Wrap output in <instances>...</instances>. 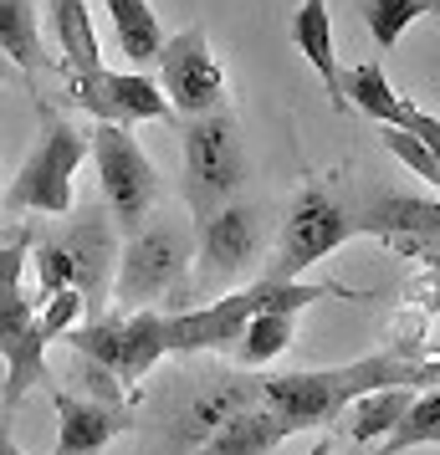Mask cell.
I'll list each match as a JSON object with an SVG mask.
<instances>
[{
    "mask_svg": "<svg viewBox=\"0 0 440 455\" xmlns=\"http://www.w3.org/2000/svg\"><path fill=\"white\" fill-rule=\"evenodd\" d=\"M52 5V31H57V52H62V87H77L87 77L103 72V52L92 36V16H87V0H46Z\"/></svg>",
    "mask_w": 440,
    "mask_h": 455,
    "instance_id": "obj_16",
    "label": "cell"
},
{
    "mask_svg": "<svg viewBox=\"0 0 440 455\" xmlns=\"http://www.w3.org/2000/svg\"><path fill=\"white\" fill-rule=\"evenodd\" d=\"M415 394L410 389H369L358 394L354 404H348V435H354L358 445H369V440H379V435H389V425H395L399 414H404V404H410Z\"/></svg>",
    "mask_w": 440,
    "mask_h": 455,
    "instance_id": "obj_26",
    "label": "cell"
},
{
    "mask_svg": "<svg viewBox=\"0 0 440 455\" xmlns=\"http://www.w3.org/2000/svg\"><path fill=\"white\" fill-rule=\"evenodd\" d=\"M159 358H169V348H164V312L133 307L124 317V343H118V384L133 394L148 373H154Z\"/></svg>",
    "mask_w": 440,
    "mask_h": 455,
    "instance_id": "obj_21",
    "label": "cell"
},
{
    "mask_svg": "<svg viewBox=\"0 0 440 455\" xmlns=\"http://www.w3.org/2000/svg\"><path fill=\"white\" fill-rule=\"evenodd\" d=\"M180 144H185V205L195 215V226L215 215V210L236 200L241 185H246V148H241V133H236V118L220 108V113H200V118H185L180 124Z\"/></svg>",
    "mask_w": 440,
    "mask_h": 455,
    "instance_id": "obj_5",
    "label": "cell"
},
{
    "mask_svg": "<svg viewBox=\"0 0 440 455\" xmlns=\"http://www.w3.org/2000/svg\"><path fill=\"white\" fill-rule=\"evenodd\" d=\"M16 77H21V72H16V62H11V57L0 52V83H16Z\"/></svg>",
    "mask_w": 440,
    "mask_h": 455,
    "instance_id": "obj_31",
    "label": "cell"
},
{
    "mask_svg": "<svg viewBox=\"0 0 440 455\" xmlns=\"http://www.w3.org/2000/svg\"><path fill=\"white\" fill-rule=\"evenodd\" d=\"M261 226H267V210L236 195L226 205L200 220V235H195V271L205 287H226V282H241L252 276L256 261H261Z\"/></svg>",
    "mask_w": 440,
    "mask_h": 455,
    "instance_id": "obj_9",
    "label": "cell"
},
{
    "mask_svg": "<svg viewBox=\"0 0 440 455\" xmlns=\"http://www.w3.org/2000/svg\"><path fill=\"white\" fill-rule=\"evenodd\" d=\"M62 338L72 343L77 358H92V363L118 373V343H124V317L118 312H98V317H87L83 328H67Z\"/></svg>",
    "mask_w": 440,
    "mask_h": 455,
    "instance_id": "obj_27",
    "label": "cell"
},
{
    "mask_svg": "<svg viewBox=\"0 0 440 455\" xmlns=\"http://www.w3.org/2000/svg\"><path fill=\"white\" fill-rule=\"evenodd\" d=\"M26 267H36V302L57 287H77L87 317H98L108 307L113 267H118V230H113L108 205L87 200L83 210H67L62 226L31 230Z\"/></svg>",
    "mask_w": 440,
    "mask_h": 455,
    "instance_id": "obj_2",
    "label": "cell"
},
{
    "mask_svg": "<svg viewBox=\"0 0 440 455\" xmlns=\"http://www.w3.org/2000/svg\"><path fill=\"white\" fill-rule=\"evenodd\" d=\"M195 267V235L189 226H180V215H159L124 235L118 267H113V302L118 307H154L185 291V276Z\"/></svg>",
    "mask_w": 440,
    "mask_h": 455,
    "instance_id": "obj_3",
    "label": "cell"
},
{
    "mask_svg": "<svg viewBox=\"0 0 440 455\" xmlns=\"http://www.w3.org/2000/svg\"><path fill=\"white\" fill-rule=\"evenodd\" d=\"M297 338V317L292 312H252L241 332H236V358L246 363V369H261V363H272L276 353H287Z\"/></svg>",
    "mask_w": 440,
    "mask_h": 455,
    "instance_id": "obj_22",
    "label": "cell"
},
{
    "mask_svg": "<svg viewBox=\"0 0 440 455\" xmlns=\"http://www.w3.org/2000/svg\"><path fill=\"white\" fill-rule=\"evenodd\" d=\"M354 235H358V220H354V200H348L343 180H308V185L297 189L287 220H282L272 267L261 271V276H302L323 256L348 246Z\"/></svg>",
    "mask_w": 440,
    "mask_h": 455,
    "instance_id": "obj_4",
    "label": "cell"
},
{
    "mask_svg": "<svg viewBox=\"0 0 440 455\" xmlns=\"http://www.w3.org/2000/svg\"><path fill=\"white\" fill-rule=\"evenodd\" d=\"M256 399H261V379H252V373H226V379H215L205 389H195L185 404H180L174 425H169V455L200 451L236 410H246Z\"/></svg>",
    "mask_w": 440,
    "mask_h": 455,
    "instance_id": "obj_12",
    "label": "cell"
},
{
    "mask_svg": "<svg viewBox=\"0 0 440 455\" xmlns=\"http://www.w3.org/2000/svg\"><path fill=\"white\" fill-rule=\"evenodd\" d=\"M436 389V363H415L404 353H374L354 358L343 369H308V373H276L261 379V404L287 430H317L343 419V410L369 389Z\"/></svg>",
    "mask_w": 440,
    "mask_h": 455,
    "instance_id": "obj_1",
    "label": "cell"
},
{
    "mask_svg": "<svg viewBox=\"0 0 440 455\" xmlns=\"http://www.w3.org/2000/svg\"><path fill=\"white\" fill-rule=\"evenodd\" d=\"M0 52L16 62L21 77L52 72L57 57L42 42V16H36V0H0Z\"/></svg>",
    "mask_w": 440,
    "mask_h": 455,
    "instance_id": "obj_20",
    "label": "cell"
},
{
    "mask_svg": "<svg viewBox=\"0 0 440 455\" xmlns=\"http://www.w3.org/2000/svg\"><path fill=\"white\" fill-rule=\"evenodd\" d=\"M379 144L389 148L410 174H420L425 185H440V159H436V148L425 144V139L404 133V128H384V124H379Z\"/></svg>",
    "mask_w": 440,
    "mask_h": 455,
    "instance_id": "obj_28",
    "label": "cell"
},
{
    "mask_svg": "<svg viewBox=\"0 0 440 455\" xmlns=\"http://www.w3.org/2000/svg\"><path fill=\"white\" fill-rule=\"evenodd\" d=\"M292 46L302 52V62L313 67L323 87H328V103L338 113H348L343 103V87H338V52H333V16H328V0H302L292 16Z\"/></svg>",
    "mask_w": 440,
    "mask_h": 455,
    "instance_id": "obj_17",
    "label": "cell"
},
{
    "mask_svg": "<svg viewBox=\"0 0 440 455\" xmlns=\"http://www.w3.org/2000/svg\"><path fill=\"white\" fill-rule=\"evenodd\" d=\"M46 394H52V410H57V451L52 455H98L133 419L128 404H108V399H92V394L57 389V379L46 384Z\"/></svg>",
    "mask_w": 440,
    "mask_h": 455,
    "instance_id": "obj_13",
    "label": "cell"
},
{
    "mask_svg": "<svg viewBox=\"0 0 440 455\" xmlns=\"http://www.w3.org/2000/svg\"><path fill=\"white\" fill-rule=\"evenodd\" d=\"M354 220L358 235H374L399 256L415 261H436V241H440V200L436 195H399V189H374L354 200Z\"/></svg>",
    "mask_w": 440,
    "mask_h": 455,
    "instance_id": "obj_10",
    "label": "cell"
},
{
    "mask_svg": "<svg viewBox=\"0 0 440 455\" xmlns=\"http://www.w3.org/2000/svg\"><path fill=\"white\" fill-rule=\"evenodd\" d=\"M36 307V328H42V338L52 343V338H62L67 328H77V317H83V291L77 287H57V291H46L42 302H31Z\"/></svg>",
    "mask_w": 440,
    "mask_h": 455,
    "instance_id": "obj_29",
    "label": "cell"
},
{
    "mask_svg": "<svg viewBox=\"0 0 440 455\" xmlns=\"http://www.w3.org/2000/svg\"><path fill=\"white\" fill-rule=\"evenodd\" d=\"M308 455H333V440L323 435V440H317V445H313V451H308Z\"/></svg>",
    "mask_w": 440,
    "mask_h": 455,
    "instance_id": "obj_32",
    "label": "cell"
},
{
    "mask_svg": "<svg viewBox=\"0 0 440 455\" xmlns=\"http://www.w3.org/2000/svg\"><path fill=\"white\" fill-rule=\"evenodd\" d=\"M338 87H343V103L358 108V113H369L374 124L404 128V133L425 139L430 148L440 144V124L430 118V113H420L404 92H395V83L384 77L379 62H358V67H348V72H338Z\"/></svg>",
    "mask_w": 440,
    "mask_h": 455,
    "instance_id": "obj_14",
    "label": "cell"
},
{
    "mask_svg": "<svg viewBox=\"0 0 440 455\" xmlns=\"http://www.w3.org/2000/svg\"><path fill=\"white\" fill-rule=\"evenodd\" d=\"M87 154L98 159V185H103V205L113 215L118 241L144 226L154 205H159V169L148 164V154L133 144V133L124 124H98V133L87 139Z\"/></svg>",
    "mask_w": 440,
    "mask_h": 455,
    "instance_id": "obj_7",
    "label": "cell"
},
{
    "mask_svg": "<svg viewBox=\"0 0 440 455\" xmlns=\"http://www.w3.org/2000/svg\"><path fill=\"white\" fill-rule=\"evenodd\" d=\"M159 92L174 108V118H200V113H220L231 103L226 92V67L210 52L205 26H185L180 36L159 42Z\"/></svg>",
    "mask_w": 440,
    "mask_h": 455,
    "instance_id": "obj_8",
    "label": "cell"
},
{
    "mask_svg": "<svg viewBox=\"0 0 440 455\" xmlns=\"http://www.w3.org/2000/svg\"><path fill=\"white\" fill-rule=\"evenodd\" d=\"M11 414H16V410H5V404H0V455H26L21 445H16V435H11Z\"/></svg>",
    "mask_w": 440,
    "mask_h": 455,
    "instance_id": "obj_30",
    "label": "cell"
},
{
    "mask_svg": "<svg viewBox=\"0 0 440 455\" xmlns=\"http://www.w3.org/2000/svg\"><path fill=\"white\" fill-rule=\"evenodd\" d=\"M26 256H31V226L16 230V241L0 246V358L16 348L31 332V323H36V307L26 302V291H21Z\"/></svg>",
    "mask_w": 440,
    "mask_h": 455,
    "instance_id": "obj_18",
    "label": "cell"
},
{
    "mask_svg": "<svg viewBox=\"0 0 440 455\" xmlns=\"http://www.w3.org/2000/svg\"><path fill=\"white\" fill-rule=\"evenodd\" d=\"M287 435L292 430H287V425L256 399V404H246V410H236L231 419L200 445V451H189V455H272Z\"/></svg>",
    "mask_w": 440,
    "mask_h": 455,
    "instance_id": "obj_19",
    "label": "cell"
},
{
    "mask_svg": "<svg viewBox=\"0 0 440 455\" xmlns=\"http://www.w3.org/2000/svg\"><path fill=\"white\" fill-rule=\"evenodd\" d=\"M67 98L92 113L98 124H169L174 118V108L164 103V92L154 77L144 72H98V77H87V83L67 87Z\"/></svg>",
    "mask_w": 440,
    "mask_h": 455,
    "instance_id": "obj_11",
    "label": "cell"
},
{
    "mask_svg": "<svg viewBox=\"0 0 440 455\" xmlns=\"http://www.w3.org/2000/svg\"><path fill=\"white\" fill-rule=\"evenodd\" d=\"M436 5H440V0H364V5H358V16H364V26H369L374 46L395 52L399 36H404L410 26L425 21V16H436Z\"/></svg>",
    "mask_w": 440,
    "mask_h": 455,
    "instance_id": "obj_25",
    "label": "cell"
},
{
    "mask_svg": "<svg viewBox=\"0 0 440 455\" xmlns=\"http://www.w3.org/2000/svg\"><path fill=\"white\" fill-rule=\"evenodd\" d=\"M103 5H108V16H113V31H118V46H124L128 62H154L159 42H164L154 5L148 0H103Z\"/></svg>",
    "mask_w": 440,
    "mask_h": 455,
    "instance_id": "obj_23",
    "label": "cell"
},
{
    "mask_svg": "<svg viewBox=\"0 0 440 455\" xmlns=\"http://www.w3.org/2000/svg\"><path fill=\"white\" fill-rule=\"evenodd\" d=\"M36 118H42V133H36L31 159L16 174V185H11V210L62 220L72 210V180L87 159V133H77L52 103L36 108Z\"/></svg>",
    "mask_w": 440,
    "mask_h": 455,
    "instance_id": "obj_6",
    "label": "cell"
},
{
    "mask_svg": "<svg viewBox=\"0 0 440 455\" xmlns=\"http://www.w3.org/2000/svg\"><path fill=\"white\" fill-rule=\"evenodd\" d=\"M246 323V307L236 302V291H226L210 307H189V312H164V348L169 353H205V348H231L236 332Z\"/></svg>",
    "mask_w": 440,
    "mask_h": 455,
    "instance_id": "obj_15",
    "label": "cell"
},
{
    "mask_svg": "<svg viewBox=\"0 0 440 455\" xmlns=\"http://www.w3.org/2000/svg\"><path fill=\"white\" fill-rule=\"evenodd\" d=\"M379 440L384 445L374 455H404V451H420V445H440V394L436 389L415 394L404 404V414L389 425V435H379Z\"/></svg>",
    "mask_w": 440,
    "mask_h": 455,
    "instance_id": "obj_24",
    "label": "cell"
}]
</instances>
